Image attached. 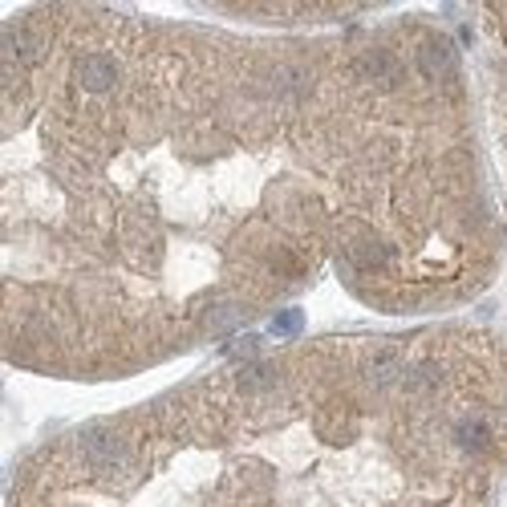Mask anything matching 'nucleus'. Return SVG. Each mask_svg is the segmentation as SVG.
Here are the masks:
<instances>
[{
    "label": "nucleus",
    "mask_w": 507,
    "mask_h": 507,
    "mask_svg": "<svg viewBox=\"0 0 507 507\" xmlns=\"http://www.w3.org/2000/svg\"><path fill=\"white\" fill-rule=\"evenodd\" d=\"M78 82H82V90H86V93H106V90H114L118 69H114V61H110V57L93 53V57H86V61L78 65Z\"/></svg>",
    "instance_id": "3"
},
{
    "label": "nucleus",
    "mask_w": 507,
    "mask_h": 507,
    "mask_svg": "<svg viewBox=\"0 0 507 507\" xmlns=\"http://www.w3.org/2000/svg\"><path fill=\"white\" fill-rule=\"evenodd\" d=\"M402 377H406V366H402V357L394 349H381V353H373L366 362V381L373 390H394Z\"/></svg>",
    "instance_id": "2"
},
{
    "label": "nucleus",
    "mask_w": 507,
    "mask_h": 507,
    "mask_svg": "<svg viewBox=\"0 0 507 507\" xmlns=\"http://www.w3.org/2000/svg\"><path fill=\"white\" fill-rule=\"evenodd\" d=\"M362 73L373 78V82H390L394 73H398V61H394V53H386V49H373L362 57Z\"/></svg>",
    "instance_id": "9"
},
{
    "label": "nucleus",
    "mask_w": 507,
    "mask_h": 507,
    "mask_svg": "<svg viewBox=\"0 0 507 507\" xmlns=\"http://www.w3.org/2000/svg\"><path fill=\"white\" fill-rule=\"evenodd\" d=\"M418 65H422L426 78H451L455 73V53L447 49V41L430 37V41H422V49H418Z\"/></svg>",
    "instance_id": "4"
},
{
    "label": "nucleus",
    "mask_w": 507,
    "mask_h": 507,
    "mask_svg": "<svg viewBox=\"0 0 507 507\" xmlns=\"http://www.w3.org/2000/svg\"><path fill=\"white\" fill-rule=\"evenodd\" d=\"M349 260H353L357 268H381V264L390 260V248H386L377 235L357 231V235H349Z\"/></svg>",
    "instance_id": "5"
},
{
    "label": "nucleus",
    "mask_w": 507,
    "mask_h": 507,
    "mask_svg": "<svg viewBox=\"0 0 507 507\" xmlns=\"http://www.w3.org/2000/svg\"><path fill=\"white\" fill-rule=\"evenodd\" d=\"M235 386H239L244 394H268V390L276 386V369H272V366H264V362H252V366H244V369H239Z\"/></svg>",
    "instance_id": "7"
},
{
    "label": "nucleus",
    "mask_w": 507,
    "mask_h": 507,
    "mask_svg": "<svg viewBox=\"0 0 507 507\" xmlns=\"http://www.w3.org/2000/svg\"><path fill=\"white\" fill-rule=\"evenodd\" d=\"M300 325H305L300 309H288V313H280L276 321H272V333H280V337H292V333H300Z\"/></svg>",
    "instance_id": "12"
},
{
    "label": "nucleus",
    "mask_w": 507,
    "mask_h": 507,
    "mask_svg": "<svg viewBox=\"0 0 507 507\" xmlns=\"http://www.w3.org/2000/svg\"><path fill=\"white\" fill-rule=\"evenodd\" d=\"M239 321H244V309H239V305H228V300L203 313V325H207V329H231V325H239Z\"/></svg>",
    "instance_id": "10"
},
{
    "label": "nucleus",
    "mask_w": 507,
    "mask_h": 507,
    "mask_svg": "<svg viewBox=\"0 0 507 507\" xmlns=\"http://www.w3.org/2000/svg\"><path fill=\"white\" fill-rule=\"evenodd\" d=\"M256 345H260L256 337H244V341H235V345H231V353H252Z\"/></svg>",
    "instance_id": "13"
},
{
    "label": "nucleus",
    "mask_w": 507,
    "mask_h": 507,
    "mask_svg": "<svg viewBox=\"0 0 507 507\" xmlns=\"http://www.w3.org/2000/svg\"><path fill=\"white\" fill-rule=\"evenodd\" d=\"M12 41H16V57L21 65H37L45 57V45H49V33L37 29V25H25V29H12Z\"/></svg>",
    "instance_id": "6"
},
{
    "label": "nucleus",
    "mask_w": 507,
    "mask_h": 507,
    "mask_svg": "<svg viewBox=\"0 0 507 507\" xmlns=\"http://www.w3.org/2000/svg\"><path fill=\"white\" fill-rule=\"evenodd\" d=\"M406 390H430L434 381H438V366H430V362H422V366H414V369H406Z\"/></svg>",
    "instance_id": "11"
},
{
    "label": "nucleus",
    "mask_w": 507,
    "mask_h": 507,
    "mask_svg": "<svg viewBox=\"0 0 507 507\" xmlns=\"http://www.w3.org/2000/svg\"><path fill=\"white\" fill-rule=\"evenodd\" d=\"M455 443H459L467 455H483V451L491 447V426H487V422H459Z\"/></svg>",
    "instance_id": "8"
},
{
    "label": "nucleus",
    "mask_w": 507,
    "mask_h": 507,
    "mask_svg": "<svg viewBox=\"0 0 507 507\" xmlns=\"http://www.w3.org/2000/svg\"><path fill=\"white\" fill-rule=\"evenodd\" d=\"M78 451H82V459L90 462L97 475H106V479H118V475L130 471V447H126V438H122L118 430H110V426H90V430H82Z\"/></svg>",
    "instance_id": "1"
}]
</instances>
